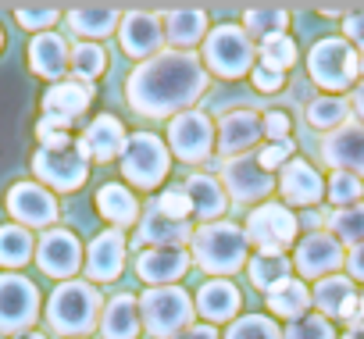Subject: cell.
Here are the masks:
<instances>
[{
    "mask_svg": "<svg viewBox=\"0 0 364 339\" xmlns=\"http://www.w3.org/2000/svg\"><path fill=\"white\" fill-rule=\"evenodd\" d=\"M204 90L208 68L193 50H161L132 68L125 82V100L136 114L175 118L182 111H193Z\"/></svg>",
    "mask_w": 364,
    "mask_h": 339,
    "instance_id": "6da1fadb",
    "label": "cell"
},
{
    "mask_svg": "<svg viewBox=\"0 0 364 339\" xmlns=\"http://www.w3.org/2000/svg\"><path fill=\"white\" fill-rule=\"evenodd\" d=\"M100 311H104L100 289H97L93 282H86V279H68V282H61V286L50 293L47 325H50L58 335L82 339V335H90L93 325H100Z\"/></svg>",
    "mask_w": 364,
    "mask_h": 339,
    "instance_id": "7a4b0ae2",
    "label": "cell"
},
{
    "mask_svg": "<svg viewBox=\"0 0 364 339\" xmlns=\"http://www.w3.org/2000/svg\"><path fill=\"white\" fill-rule=\"evenodd\" d=\"M193 261L208 275H232L247 264V232L232 222H208L193 232Z\"/></svg>",
    "mask_w": 364,
    "mask_h": 339,
    "instance_id": "3957f363",
    "label": "cell"
},
{
    "mask_svg": "<svg viewBox=\"0 0 364 339\" xmlns=\"http://www.w3.org/2000/svg\"><path fill=\"white\" fill-rule=\"evenodd\" d=\"M193 300L182 286H150L139 296V321L146 328V335L154 339H171L178 332H186L193 325Z\"/></svg>",
    "mask_w": 364,
    "mask_h": 339,
    "instance_id": "277c9868",
    "label": "cell"
},
{
    "mask_svg": "<svg viewBox=\"0 0 364 339\" xmlns=\"http://www.w3.org/2000/svg\"><path fill=\"white\" fill-rule=\"evenodd\" d=\"M168 146L154 132H132L122 150V176L139 190H157L168 176Z\"/></svg>",
    "mask_w": 364,
    "mask_h": 339,
    "instance_id": "5b68a950",
    "label": "cell"
},
{
    "mask_svg": "<svg viewBox=\"0 0 364 339\" xmlns=\"http://www.w3.org/2000/svg\"><path fill=\"white\" fill-rule=\"evenodd\" d=\"M204 68H211L222 79H240L254 65V40L243 33V26H218L204 40Z\"/></svg>",
    "mask_w": 364,
    "mask_h": 339,
    "instance_id": "8992f818",
    "label": "cell"
},
{
    "mask_svg": "<svg viewBox=\"0 0 364 339\" xmlns=\"http://www.w3.org/2000/svg\"><path fill=\"white\" fill-rule=\"evenodd\" d=\"M33 172L58 193H72L86 183L90 176V157L79 150V143L72 146H61V150H47L40 146L36 157H33Z\"/></svg>",
    "mask_w": 364,
    "mask_h": 339,
    "instance_id": "52a82bcc",
    "label": "cell"
},
{
    "mask_svg": "<svg viewBox=\"0 0 364 339\" xmlns=\"http://www.w3.org/2000/svg\"><path fill=\"white\" fill-rule=\"evenodd\" d=\"M307 72L311 79L321 86V90H346L353 79H357V54L350 50L346 40H318L311 47V58H307Z\"/></svg>",
    "mask_w": 364,
    "mask_h": 339,
    "instance_id": "ba28073f",
    "label": "cell"
},
{
    "mask_svg": "<svg viewBox=\"0 0 364 339\" xmlns=\"http://www.w3.org/2000/svg\"><path fill=\"white\" fill-rule=\"evenodd\" d=\"M300 222L282 204H257L247 215V243L257 247V254H282L296 240Z\"/></svg>",
    "mask_w": 364,
    "mask_h": 339,
    "instance_id": "9c48e42d",
    "label": "cell"
},
{
    "mask_svg": "<svg viewBox=\"0 0 364 339\" xmlns=\"http://www.w3.org/2000/svg\"><path fill=\"white\" fill-rule=\"evenodd\" d=\"M168 150L186 161V164H200L211 157L215 150V129L211 118L204 111H182L168 122Z\"/></svg>",
    "mask_w": 364,
    "mask_h": 339,
    "instance_id": "30bf717a",
    "label": "cell"
},
{
    "mask_svg": "<svg viewBox=\"0 0 364 339\" xmlns=\"http://www.w3.org/2000/svg\"><path fill=\"white\" fill-rule=\"evenodd\" d=\"M40 318V289L26 275H0V332H29Z\"/></svg>",
    "mask_w": 364,
    "mask_h": 339,
    "instance_id": "8fae6325",
    "label": "cell"
},
{
    "mask_svg": "<svg viewBox=\"0 0 364 339\" xmlns=\"http://www.w3.org/2000/svg\"><path fill=\"white\" fill-rule=\"evenodd\" d=\"M222 190L236 204H257L275 190V179H272V172H264L257 164V157L243 154V157H229L222 164Z\"/></svg>",
    "mask_w": 364,
    "mask_h": 339,
    "instance_id": "7c38bea8",
    "label": "cell"
},
{
    "mask_svg": "<svg viewBox=\"0 0 364 339\" xmlns=\"http://www.w3.org/2000/svg\"><path fill=\"white\" fill-rule=\"evenodd\" d=\"M8 215L22 229H47L58 222V200L40 183H15L8 190Z\"/></svg>",
    "mask_w": 364,
    "mask_h": 339,
    "instance_id": "4fadbf2b",
    "label": "cell"
},
{
    "mask_svg": "<svg viewBox=\"0 0 364 339\" xmlns=\"http://www.w3.org/2000/svg\"><path fill=\"white\" fill-rule=\"evenodd\" d=\"M36 264H40V271L68 282L82 268V243L68 229H50L36 247Z\"/></svg>",
    "mask_w": 364,
    "mask_h": 339,
    "instance_id": "5bb4252c",
    "label": "cell"
},
{
    "mask_svg": "<svg viewBox=\"0 0 364 339\" xmlns=\"http://www.w3.org/2000/svg\"><path fill=\"white\" fill-rule=\"evenodd\" d=\"M118 40H122V50L129 58H154L161 54V40H164V26L157 18V11H125L122 22H118Z\"/></svg>",
    "mask_w": 364,
    "mask_h": 339,
    "instance_id": "9a60e30c",
    "label": "cell"
},
{
    "mask_svg": "<svg viewBox=\"0 0 364 339\" xmlns=\"http://www.w3.org/2000/svg\"><path fill=\"white\" fill-rule=\"evenodd\" d=\"M190 264H193V257L182 247H150V250H139L136 275L150 286H171L175 279L190 271Z\"/></svg>",
    "mask_w": 364,
    "mask_h": 339,
    "instance_id": "2e32d148",
    "label": "cell"
},
{
    "mask_svg": "<svg viewBox=\"0 0 364 339\" xmlns=\"http://www.w3.org/2000/svg\"><path fill=\"white\" fill-rule=\"evenodd\" d=\"M321 157L336 172L364 176V125H339L332 136L321 139Z\"/></svg>",
    "mask_w": 364,
    "mask_h": 339,
    "instance_id": "e0dca14e",
    "label": "cell"
},
{
    "mask_svg": "<svg viewBox=\"0 0 364 339\" xmlns=\"http://www.w3.org/2000/svg\"><path fill=\"white\" fill-rule=\"evenodd\" d=\"M343 264V243L328 232H307L296 247V268L304 279H325Z\"/></svg>",
    "mask_w": 364,
    "mask_h": 339,
    "instance_id": "ac0fdd59",
    "label": "cell"
},
{
    "mask_svg": "<svg viewBox=\"0 0 364 339\" xmlns=\"http://www.w3.org/2000/svg\"><path fill=\"white\" fill-rule=\"evenodd\" d=\"M314 307L328 318L350 321V328H360V300L353 293V282L343 275H325L314 286Z\"/></svg>",
    "mask_w": 364,
    "mask_h": 339,
    "instance_id": "d6986e66",
    "label": "cell"
},
{
    "mask_svg": "<svg viewBox=\"0 0 364 339\" xmlns=\"http://www.w3.org/2000/svg\"><path fill=\"white\" fill-rule=\"evenodd\" d=\"M125 139H129V136H125V125H122L114 114H97L75 143H79V150H82L90 161H100V164H104V161L122 157Z\"/></svg>",
    "mask_w": 364,
    "mask_h": 339,
    "instance_id": "ffe728a7",
    "label": "cell"
},
{
    "mask_svg": "<svg viewBox=\"0 0 364 339\" xmlns=\"http://www.w3.org/2000/svg\"><path fill=\"white\" fill-rule=\"evenodd\" d=\"M125 250H129V243H125V236L118 229L100 232L90 243V250H86V279H93V282L118 279L122 268H125Z\"/></svg>",
    "mask_w": 364,
    "mask_h": 339,
    "instance_id": "44dd1931",
    "label": "cell"
},
{
    "mask_svg": "<svg viewBox=\"0 0 364 339\" xmlns=\"http://www.w3.org/2000/svg\"><path fill=\"white\" fill-rule=\"evenodd\" d=\"M257 136H261V118H257V111L240 107V111L222 114L215 143H218L222 157L229 161V157H243V154H247V150L257 143Z\"/></svg>",
    "mask_w": 364,
    "mask_h": 339,
    "instance_id": "7402d4cb",
    "label": "cell"
},
{
    "mask_svg": "<svg viewBox=\"0 0 364 339\" xmlns=\"http://www.w3.org/2000/svg\"><path fill=\"white\" fill-rule=\"evenodd\" d=\"M279 190H282L286 204H293V208H314V204L325 197L321 176L314 172V164H307V161H300V157H293V161L282 168Z\"/></svg>",
    "mask_w": 364,
    "mask_h": 339,
    "instance_id": "603a6c76",
    "label": "cell"
},
{
    "mask_svg": "<svg viewBox=\"0 0 364 339\" xmlns=\"http://www.w3.org/2000/svg\"><path fill=\"white\" fill-rule=\"evenodd\" d=\"M193 240V229L190 222H175V218H164L154 204L143 211V222L136 225V243L143 247H186Z\"/></svg>",
    "mask_w": 364,
    "mask_h": 339,
    "instance_id": "cb8c5ba5",
    "label": "cell"
},
{
    "mask_svg": "<svg viewBox=\"0 0 364 339\" xmlns=\"http://www.w3.org/2000/svg\"><path fill=\"white\" fill-rule=\"evenodd\" d=\"M68 58H72V47H68L58 33H40V36L29 43V68H33L40 79L61 82L65 72H68Z\"/></svg>",
    "mask_w": 364,
    "mask_h": 339,
    "instance_id": "d4e9b609",
    "label": "cell"
},
{
    "mask_svg": "<svg viewBox=\"0 0 364 339\" xmlns=\"http://www.w3.org/2000/svg\"><path fill=\"white\" fill-rule=\"evenodd\" d=\"M65 18H68V29L82 36V43H90L97 36H111L114 26L122 22V11L111 4H75L65 11Z\"/></svg>",
    "mask_w": 364,
    "mask_h": 339,
    "instance_id": "484cf974",
    "label": "cell"
},
{
    "mask_svg": "<svg viewBox=\"0 0 364 339\" xmlns=\"http://www.w3.org/2000/svg\"><path fill=\"white\" fill-rule=\"evenodd\" d=\"M100 335L104 339H136L139 335V300L132 293H118L100 311Z\"/></svg>",
    "mask_w": 364,
    "mask_h": 339,
    "instance_id": "4316f807",
    "label": "cell"
},
{
    "mask_svg": "<svg viewBox=\"0 0 364 339\" xmlns=\"http://www.w3.org/2000/svg\"><path fill=\"white\" fill-rule=\"evenodd\" d=\"M93 100V86L79 82V79H61L43 93V114H58V118H79Z\"/></svg>",
    "mask_w": 364,
    "mask_h": 339,
    "instance_id": "83f0119b",
    "label": "cell"
},
{
    "mask_svg": "<svg viewBox=\"0 0 364 339\" xmlns=\"http://www.w3.org/2000/svg\"><path fill=\"white\" fill-rule=\"evenodd\" d=\"M197 311L211 321V325H222L229 318H236L240 311V289L229 282V279H211L200 286L197 293Z\"/></svg>",
    "mask_w": 364,
    "mask_h": 339,
    "instance_id": "f1b7e54d",
    "label": "cell"
},
{
    "mask_svg": "<svg viewBox=\"0 0 364 339\" xmlns=\"http://www.w3.org/2000/svg\"><path fill=\"white\" fill-rule=\"evenodd\" d=\"M97 211H100V218L104 222H111V229H129V225H139V200L125 190V186H118V183H107V186H100V193H97Z\"/></svg>",
    "mask_w": 364,
    "mask_h": 339,
    "instance_id": "f546056e",
    "label": "cell"
},
{
    "mask_svg": "<svg viewBox=\"0 0 364 339\" xmlns=\"http://www.w3.org/2000/svg\"><path fill=\"white\" fill-rule=\"evenodd\" d=\"M164 36L175 47H197L208 40V11L204 8H175L164 15Z\"/></svg>",
    "mask_w": 364,
    "mask_h": 339,
    "instance_id": "4dcf8cb0",
    "label": "cell"
},
{
    "mask_svg": "<svg viewBox=\"0 0 364 339\" xmlns=\"http://www.w3.org/2000/svg\"><path fill=\"white\" fill-rule=\"evenodd\" d=\"M182 190H186V197H190V204H193V215H200V218H218V215L225 211V204H229L222 183H218L215 176H208V172L190 176Z\"/></svg>",
    "mask_w": 364,
    "mask_h": 339,
    "instance_id": "1f68e13d",
    "label": "cell"
},
{
    "mask_svg": "<svg viewBox=\"0 0 364 339\" xmlns=\"http://www.w3.org/2000/svg\"><path fill=\"white\" fill-rule=\"evenodd\" d=\"M286 26H289V11H286V8H268V4H261V8H247V11H243V33H247L250 40L268 43V40H275V36H286Z\"/></svg>",
    "mask_w": 364,
    "mask_h": 339,
    "instance_id": "d6a6232c",
    "label": "cell"
},
{
    "mask_svg": "<svg viewBox=\"0 0 364 339\" xmlns=\"http://www.w3.org/2000/svg\"><path fill=\"white\" fill-rule=\"evenodd\" d=\"M264 296H268L272 314L289 318V321L304 318V314H307V307H311V289H307L300 279H286V282H279V286H275L272 293H264Z\"/></svg>",
    "mask_w": 364,
    "mask_h": 339,
    "instance_id": "836d02e7",
    "label": "cell"
},
{
    "mask_svg": "<svg viewBox=\"0 0 364 339\" xmlns=\"http://www.w3.org/2000/svg\"><path fill=\"white\" fill-rule=\"evenodd\" d=\"M36 254L33 232L22 225H0V264L4 268H22Z\"/></svg>",
    "mask_w": 364,
    "mask_h": 339,
    "instance_id": "e575fe53",
    "label": "cell"
},
{
    "mask_svg": "<svg viewBox=\"0 0 364 339\" xmlns=\"http://www.w3.org/2000/svg\"><path fill=\"white\" fill-rule=\"evenodd\" d=\"M247 275H250L254 289L272 293L279 282L289 279V261L282 254H257L254 261H247Z\"/></svg>",
    "mask_w": 364,
    "mask_h": 339,
    "instance_id": "d590c367",
    "label": "cell"
},
{
    "mask_svg": "<svg viewBox=\"0 0 364 339\" xmlns=\"http://www.w3.org/2000/svg\"><path fill=\"white\" fill-rule=\"evenodd\" d=\"M68 68L75 72L79 82H90V79H97L107 68V54L97 43H75L72 47V58H68Z\"/></svg>",
    "mask_w": 364,
    "mask_h": 339,
    "instance_id": "8d00e7d4",
    "label": "cell"
},
{
    "mask_svg": "<svg viewBox=\"0 0 364 339\" xmlns=\"http://www.w3.org/2000/svg\"><path fill=\"white\" fill-rule=\"evenodd\" d=\"M328 225H332V232H336L339 243H353V247H360V243H364V204L339 208L336 215H328Z\"/></svg>",
    "mask_w": 364,
    "mask_h": 339,
    "instance_id": "74e56055",
    "label": "cell"
},
{
    "mask_svg": "<svg viewBox=\"0 0 364 339\" xmlns=\"http://www.w3.org/2000/svg\"><path fill=\"white\" fill-rule=\"evenodd\" d=\"M225 339H282V332H279V325H275L272 318H264V314H243V318H236V321L229 325Z\"/></svg>",
    "mask_w": 364,
    "mask_h": 339,
    "instance_id": "f35d334b",
    "label": "cell"
},
{
    "mask_svg": "<svg viewBox=\"0 0 364 339\" xmlns=\"http://www.w3.org/2000/svg\"><path fill=\"white\" fill-rule=\"evenodd\" d=\"M293 65H296V43L289 36H275V40L261 43V68L286 75V68H293Z\"/></svg>",
    "mask_w": 364,
    "mask_h": 339,
    "instance_id": "ab89813d",
    "label": "cell"
},
{
    "mask_svg": "<svg viewBox=\"0 0 364 339\" xmlns=\"http://www.w3.org/2000/svg\"><path fill=\"white\" fill-rule=\"evenodd\" d=\"M346 111L350 107L339 97H321V100L307 104V122L314 129H339V125H346Z\"/></svg>",
    "mask_w": 364,
    "mask_h": 339,
    "instance_id": "60d3db41",
    "label": "cell"
},
{
    "mask_svg": "<svg viewBox=\"0 0 364 339\" xmlns=\"http://www.w3.org/2000/svg\"><path fill=\"white\" fill-rule=\"evenodd\" d=\"M72 129V118H58V114H43L36 122V136H40V146L47 150H61V146H72L75 139L68 136Z\"/></svg>",
    "mask_w": 364,
    "mask_h": 339,
    "instance_id": "b9f144b4",
    "label": "cell"
},
{
    "mask_svg": "<svg viewBox=\"0 0 364 339\" xmlns=\"http://www.w3.org/2000/svg\"><path fill=\"white\" fill-rule=\"evenodd\" d=\"M360 193H364V186H360L357 176H350V172H332V179H328V200H332L336 208H353V204H360Z\"/></svg>",
    "mask_w": 364,
    "mask_h": 339,
    "instance_id": "7bdbcfd3",
    "label": "cell"
},
{
    "mask_svg": "<svg viewBox=\"0 0 364 339\" xmlns=\"http://www.w3.org/2000/svg\"><path fill=\"white\" fill-rule=\"evenodd\" d=\"M15 18L22 29H33V33H43L50 29L58 18H61V8L54 4H33V8H15Z\"/></svg>",
    "mask_w": 364,
    "mask_h": 339,
    "instance_id": "ee69618b",
    "label": "cell"
},
{
    "mask_svg": "<svg viewBox=\"0 0 364 339\" xmlns=\"http://www.w3.org/2000/svg\"><path fill=\"white\" fill-rule=\"evenodd\" d=\"M154 208H157L164 218H175V222H186V218L193 215V204H190V197H186V190H182V186L164 190V193L154 200Z\"/></svg>",
    "mask_w": 364,
    "mask_h": 339,
    "instance_id": "f6af8a7d",
    "label": "cell"
},
{
    "mask_svg": "<svg viewBox=\"0 0 364 339\" xmlns=\"http://www.w3.org/2000/svg\"><path fill=\"white\" fill-rule=\"evenodd\" d=\"M282 339H336V332H332V325H328L325 318L304 314V318H296V321L286 328Z\"/></svg>",
    "mask_w": 364,
    "mask_h": 339,
    "instance_id": "bcb514c9",
    "label": "cell"
},
{
    "mask_svg": "<svg viewBox=\"0 0 364 339\" xmlns=\"http://www.w3.org/2000/svg\"><path fill=\"white\" fill-rule=\"evenodd\" d=\"M289 157H293V143L282 139V143H268V146H261L257 164L264 168V172H275V168H286V164H289Z\"/></svg>",
    "mask_w": 364,
    "mask_h": 339,
    "instance_id": "7dc6e473",
    "label": "cell"
},
{
    "mask_svg": "<svg viewBox=\"0 0 364 339\" xmlns=\"http://www.w3.org/2000/svg\"><path fill=\"white\" fill-rule=\"evenodd\" d=\"M261 136H268L272 143H282L289 136V114L286 111H264L261 114Z\"/></svg>",
    "mask_w": 364,
    "mask_h": 339,
    "instance_id": "c3c4849f",
    "label": "cell"
},
{
    "mask_svg": "<svg viewBox=\"0 0 364 339\" xmlns=\"http://www.w3.org/2000/svg\"><path fill=\"white\" fill-rule=\"evenodd\" d=\"M250 82H254V90H261V93H275V90H282V82H286V79H282L279 72H272V68H261V65H257V68L250 72Z\"/></svg>",
    "mask_w": 364,
    "mask_h": 339,
    "instance_id": "681fc988",
    "label": "cell"
},
{
    "mask_svg": "<svg viewBox=\"0 0 364 339\" xmlns=\"http://www.w3.org/2000/svg\"><path fill=\"white\" fill-rule=\"evenodd\" d=\"M343 29H346V40H353L357 47H364V11H353V15H346Z\"/></svg>",
    "mask_w": 364,
    "mask_h": 339,
    "instance_id": "f907efd6",
    "label": "cell"
},
{
    "mask_svg": "<svg viewBox=\"0 0 364 339\" xmlns=\"http://www.w3.org/2000/svg\"><path fill=\"white\" fill-rule=\"evenodd\" d=\"M175 339H218L215 325H190L186 332H178Z\"/></svg>",
    "mask_w": 364,
    "mask_h": 339,
    "instance_id": "816d5d0a",
    "label": "cell"
},
{
    "mask_svg": "<svg viewBox=\"0 0 364 339\" xmlns=\"http://www.w3.org/2000/svg\"><path fill=\"white\" fill-rule=\"evenodd\" d=\"M346 268H350V275H353V279H364V243L350 250V257H346Z\"/></svg>",
    "mask_w": 364,
    "mask_h": 339,
    "instance_id": "f5cc1de1",
    "label": "cell"
},
{
    "mask_svg": "<svg viewBox=\"0 0 364 339\" xmlns=\"http://www.w3.org/2000/svg\"><path fill=\"white\" fill-rule=\"evenodd\" d=\"M350 107L357 111V118H364V86H357V90H353V100H350Z\"/></svg>",
    "mask_w": 364,
    "mask_h": 339,
    "instance_id": "db71d44e",
    "label": "cell"
},
{
    "mask_svg": "<svg viewBox=\"0 0 364 339\" xmlns=\"http://www.w3.org/2000/svg\"><path fill=\"white\" fill-rule=\"evenodd\" d=\"M15 339H47V335H40V332H18Z\"/></svg>",
    "mask_w": 364,
    "mask_h": 339,
    "instance_id": "11a10c76",
    "label": "cell"
},
{
    "mask_svg": "<svg viewBox=\"0 0 364 339\" xmlns=\"http://www.w3.org/2000/svg\"><path fill=\"white\" fill-rule=\"evenodd\" d=\"M343 339H364V328H350V332H346Z\"/></svg>",
    "mask_w": 364,
    "mask_h": 339,
    "instance_id": "9f6ffc18",
    "label": "cell"
},
{
    "mask_svg": "<svg viewBox=\"0 0 364 339\" xmlns=\"http://www.w3.org/2000/svg\"><path fill=\"white\" fill-rule=\"evenodd\" d=\"M357 72H360V75H364V58H360V61H357Z\"/></svg>",
    "mask_w": 364,
    "mask_h": 339,
    "instance_id": "6f0895ef",
    "label": "cell"
},
{
    "mask_svg": "<svg viewBox=\"0 0 364 339\" xmlns=\"http://www.w3.org/2000/svg\"><path fill=\"white\" fill-rule=\"evenodd\" d=\"M360 321H364V296H360Z\"/></svg>",
    "mask_w": 364,
    "mask_h": 339,
    "instance_id": "680465c9",
    "label": "cell"
},
{
    "mask_svg": "<svg viewBox=\"0 0 364 339\" xmlns=\"http://www.w3.org/2000/svg\"><path fill=\"white\" fill-rule=\"evenodd\" d=\"M0 47H4V33H0Z\"/></svg>",
    "mask_w": 364,
    "mask_h": 339,
    "instance_id": "91938a15",
    "label": "cell"
}]
</instances>
